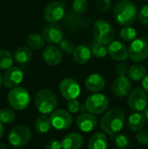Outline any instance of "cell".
<instances>
[{
	"instance_id": "18",
	"label": "cell",
	"mask_w": 148,
	"mask_h": 149,
	"mask_svg": "<svg viewBox=\"0 0 148 149\" xmlns=\"http://www.w3.org/2000/svg\"><path fill=\"white\" fill-rule=\"evenodd\" d=\"M107 49L108 54L115 60L125 61L129 57L128 49L123 43L120 41H113L111 44H109Z\"/></svg>"
},
{
	"instance_id": "13",
	"label": "cell",
	"mask_w": 148,
	"mask_h": 149,
	"mask_svg": "<svg viewBox=\"0 0 148 149\" xmlns=\"http://www.w3.org/2000/svg\"><path fill=\"white\" fill-rule=\"evenodd\" d=\"M42 36L47 44L53 45L60 44L65 39V35L62 29L55 24L46 25L42 31Z\"/></svg>"
},
{
	"instance_id": "19",
	"label": "cell",
	"mask_w": 148,
	"mask_h": 149,
	"mask_svg": "<svg viewBox=\"0 0 148 149\" xmlns=\"http://www.w3.org/2000/svg\"><path fill=\"white\" fill-rule=\"evenodd\" d=\"M105 86L106 80L104 77L98 73L90 74L85 80V86L91 93H99L105 88Z\"/></svg>"
},
{
	"instance_id": "12",
	"label": "cell",
	"mask_w": 148,
	"mask_h": 149,
	"mask_svg": "<svg viewBox=\"0 0 148 149\" xmlns=\"http://www.w3.org/2000/svg\"><path fill=\"white\" fill-rule=\"evenodd\" d=\"M59 92L62 97L67 100L77 99L81 92L79 84L73 79H64L59 84Z\"/></svg>"
},
{
	"instance_id": "24",
	"label": "cell",
	"mask_w": 148,
	"mask_h": 149,
	"mask_svg": "<svg viewBox=\"0 0 148 149\" xmlns=\"http://www.w3.org/2000/svg\"><path fill=\"white\" fill-rule=\"evenodd\" d=\"M51 127V122L49 117L45 114L39 115L34 122V129L38 134H46Z\"/></svg>"
},
{
	"instance_id": "7",
	"label": "cell",
	"mask_w": 148,
	"mask_h": 149,
	"mask_svg": "<svg viewBox=\"0 0 148 149\" xmlns=\"http://www.w3.org/2000/svg\"><path fill=\"white\" fill-rule=\"evenodd\" d=\"M31 138V131L25 126H17L13 127L9 134L8 141L15 148L24 147Z\"/></svg>"
},
{
	"instance_id": "36",
	"label": "cell",
	"mask_w": 148,
	"mask_h": 149,
	"mask_svg": "<svg viewBox=\"0 0 148 149\" xmlns=\"http://www.w3.org/2000/svg\"><path fill=\"white\" fill-rule=\"evenodd\" d=\"M139 18L143 24L148 25V4L144 5L140 9L139 12Z\"/></svg>"
},
{
	"instance_id": "22",
	"label": "cell",
	"mask_w": 148,
	"mask_h": 149,
	"mask_svg": "<svg viewBox=\"0 0 148 149\" xmlns=\"http://www.w3.org/2000/svg\"><path fill=\"white\" fill-rule=\"evenodd\" d=\"M145 122H146V119L144 115L135 113L129 116L127 120V126L131 132L137 133L143 129L145 126Z\"/></svg>"
},
{
	"instance_id": "23",
	"label": "cell",
	"mask_w": 148,
	"mask_h": 149,
	"mask_svg": "<svg viewBox=\"0 0 148 149\" xmlns=\"http://www.w3.org/2000/svg\"><path fill=\"white\" fill-rule=\"evenodd\" d=\"M108 139L103 133L94 134L88 141V149H107Z\"/></svg>"
},
{
	"instance_id": "38",
	"label": "cell",
	"mask_w": 148,
	"mask_h": 149,
	"mask_svg": "<svg viewBox=\"0 0 148 149\" xmlns=\"http://www.w3.org/2000/svg\"><path fill=\"white\" fill-rule=\"evenodd\" d=\"M45 149H62V143L56 139H51L46 142Z\"/></svg>"
},
{
	"instance_id": "40",
	"label": "cell",
	"mask_w": 148,
	"mask_h": 149,
	"mask_svg": "<svg viewBox=\"0 0 148 149\" xmlns=\"http://www.w3.org/2000/svg\"><path fill=\"white\" fill-rule=\"evenodd\" d=\"M99 9L101 10H108L111 6V2L110 0H99Z\"/></svg>"
},
{
	"instance_id": "21",
	"label": "cell",
	"mask_w": 148,
	"mask_h": 149,
	"mask_svg": "<svg viewBox=\"0 0 148 149\" xmlns=\"http://www.w3.org/2000/svg\"><path fill=\"white\" fill-rule=\"evenodd\" d=\"M73 59L79 65H85L86 64L91 57L92 52L88 46L85 45H79L74 49L73 52Z\"/></svg>"
},
{
	"instance_id": "2",
	"label": "cell",
	"mask_w": 148,
	"mask_h": 149,
	"mask_svg": "<svg viewBox=\"0 0 148 149\" xmlns=\"http://www.w3.org/2000/svg\"><path fill=\"white\" fill-rule=\"evenodd\" d=\"M113 17L119 24L130 26L133 24L137 19V6L131 0H120L113 8Z\"/></svg>"
},
{
	"instance_id": "17",
	"label": "cell",
	"mask_w": 148,
	"mask_h": 149,
	"mask_svg": "<svg viewBox=\"0 0 148 149\" xmlns=\"http://www.w3.org/2000/svg\"><path fill=\"white\" fill-rule=\"evenodd\" d=\"M42 57L46 64L55 66L59 65L62 61V52L57 46L51 45L44 49Z\"/></svg>"
},
{
	"instance_id": "10",
	"label": "cell",
	"mask_w": 148,
	"mask_h": 149,
	"mask_svg": "<svg viewBox=\"0 0 148 149\" xmlns=\"http://www.w3.org/2000/svg\"><path fill=\"white\" fill-rule=\"evenodd\" d=\"M51 126L57 130L68 129L72 124V117L69 111L64 109H56L50 117Z\"/></svg>"
},
{
	"instance_id": "6",
	"label": "cell",
	"mask_w": 148,
	"mask_h": 149,
	"mask_svg": "<svg viewBox=\"0 0 148 149\" xmlns=\"http://www.w3.org/2000/svg\"><path fill=\"white\" fill-rule=\"evenodd\" d=\"M86 111L92 114H101L106 113L109 107L108 98L99 93L89 96L85 103Z\"/></svg>"
},
{
	"instance_id": "34",
	"label": "cell",
	"mask_w": 148,
	"mask_h": 149,
	"mask_svg": "<svg viewBox=\"0 0 148 149\" xmlns=\"http://www.w3.org/2000/svg\"><path fill=\"white\" fill-rule=\"evenodd\" d=\"M59 46H60L61 52L63 53H65V55H69V54L73 53L74 49H75L74 44L71 40H68V39H64L59 44Z\"/></svg>"
},
{
	"instance_id": "27",
	"label": "cell",
	"mask_w": 148,
	"mask_h": 149,
	"mask_svg": "<svg viewBox=\"0 0 148 149\" xmlns=\"http://www.w3.org/2000/svg\"><path fill=\"white\" fill-rule=\"evenodd\" d=\"M92 52V54L95 57V58H105L106 56V54L108 53V49L106 48V45H103L98 41L92 40L89 43V46H88Z\"/></svg>"
},
{
	"instance_id": "20",
	"label": "cell",
	"mask_w": 148,
	"mask_h": 149,
	"mask_svg": "<svg viewBox=\"0 0 148 149\" xmlns=\"http://www.w3.org/2000/svg\"><path fill=\"white\" fill-rule=\"evenodd\" d=\"M62 149H80L84 144V138L80 134L70 133L61 141Z\"/></svg>"
},
{
	"instance_id": "8",
	"label": "cell",
	"mask_w": 148,
	"mask_h": 149,
	"mask_svg": "<svg viewBox=\"0 0 148 149\" xmlns=\"http://www.w3.org/2000/svg\"><path fill=\"white\" fill-rule=\"evenodd\" d=\"M65 12V3L60 1H54L46 5L44 10V17L50 24L60 21Z\"/></svg>"
},
{
	"instance_id": "39",
	"label": "cell",
	"mask_w": 148,
	"mask_h": 149,
	"mask_svg": "<svg viewBox=\"0 0 148 149\" xmlns=\"http://www.w3.org/2000/svg\"><path fill=\"white\" fill-rule=\"evenodd\" d=\"M127 65L125 63H120L116 66V72L119 76H126V74L128 72Z\"/></svg>"
},
{
	"instance_id": "15",
	"label": "cell",
	"mask_w": 148,
	"mask_h": 149,
	"mask_svg": "<svg viewBox=\"0 0 148 149\" xmlns=\"http://www.w3.org/2000/svg\"><path fill=\"white\" fill-rule=\"evenodd\" d=\"M24 79L23 72L16 66H11L6 70L3 75V85L8 89L17 87Z\"/></svg>"
},
{
	"instance_id": "14",
	"label": "cell",
	"mask_w": 148,
	"mask_h": 149,
	"mask_svg": "<svg viewBox=\"0 0 148 149\" xmlns=\"http://www.w3.org/2000/svg\"><path fill=\"white\" fill-rule=\"evenodd\" d=\"M112 91L116 97L123 98L132 92V81L126 76H119L113 83Z\"/></svg>"
},
{
	"instance_id": "16",
	"label": "cell",
	"mask_w": 148,
	"mask_h": 149,
	"mask_svg": "<svg viewBox=\"0 0 148 149\" xmlns=\"http://www.w3.org/2000/svg\"><path fill=\"white\" fill-rule=\"evenodd\" d=\"M77 127L84 133H90L97 127L98 120L91 113H83L78 116L76 120Z\"/></svg>"
},
{
	"instance_id": "11",
	"label": "cell",
	"mask_w": 148,
	"mask_h": 149,
	"mask_svg": "<svg viewBox=\"0 0 148 149\" xmlns=\"http://www.w3.org/2000/svg\"><path fill=\"white\" fill-rule=\"evenodd\" d=\"M148 99L144 89L136 88L133 90L128 96V106L135 112L144 111L147 107Z\"/></svg>"
},
{
	"instance_id": "44",
	"label": "cell",
	"mask_w": 148,
	"mask_h": 149,
	"mask_svg": "<svg viewBox=\"0 0 148 149\" xmlns=\"http://www.w3.org/2000/svg\"><path fill=\"white\" fill-rule=\"evenodd\" d=\"M3 84V77L0 74V86Z\"/></svg>"
},
{
	"instance_id": "41",
	"label": "cell",
	"mask_w": 148,
	"mask_h": 149,
	"mask_svg": "<svg viewBox=\"0 0 148 149\" xmlns=\"http://www.w3.org/2000/svg\"><path fill=\"white\" fill-rule=\"evenodd\" d=\"M142 87L145 90V92L148 93V73L146 75V77L142 79Z\"/></svg>"
},
{
	"instance_id": "3",
	"label": "cell",
	"mask_w": 148,
	"mask_h": 149,
	"mask_svg": "<svg viewBox=\"0 0 148 149\" xmlns=\"http://www.w3.org/2000/svg\"><path fill=\"white\" fill-rule=\"evenodd\" d=\"M34 102L37 109L42 114H48L54 112L58 105V98L53 92L48 89L38 91L34 98Z\"/></svg>"
},
{
	"instance_id": "29",
	"label": "cell",
	"mask_w": 148,
	"mask_h": 149,
	"mask_svg": "<svg viewBox=\"0 0 148 149\" xmlns=\"http://www.w3.org/2000/svg\"><path fill=\"white\" fill-rule=\"evenodd\" d=\"M14 56L10 52L0 49V70H8L13 64Z\"/></svg>"
},
{
	"instance_id": "37",
	"label": "cell",
	"mask_w": 148,
	"mask_h": 149,
	"mask_svg": "<svg viewBox=\"0 0 148 149\" xmlns=\"http://www.w3.org/2000/svg\"><path fill=\"white\" fill-rule=\"evenodd\" d=\"M137 141L141 145H148V130H141L138 132Z\"/></svg>"
},
{
	"instance_id": "32",
	"label": "cell",
	"mask_w": 148,
	"mask_h": 149,
	"mask_svg": "<svg viewBox=\"0 0 148 149\" xmlns=\"http://www.w3.org/2000/svg\"><path fill=\"white\" fill-rule=\"evenodd\" d=\"M88 9V2L86 0H74L72 3L73 12L77 15L85 13Z\"/></svg>"
},
{
	"instance_id": "31",
	"label": "cell",
	"mask_w": 148,
	"mask_h": 149,
	"mask_svg": "<svg viewBox=\"0 0 148 149\" xmlns=\"http://www.w3.org/2000/svg\"><path fill=\"white\" fill-rule=\"evenodd\" d=\"M15 113L10 108H3L0 110V122L3 124H10L15 120Z\"/></svg>"
},
{
	"instance_id": "33",
	"label": "cell",
	"mask_w": 148,
	"mask_h": 149,
	"mask_svg": "<svg viewBox=\"0 0 148 149\" xmlns=\"http://www.w3.org/2000/svg\"><path fill=\"white\" fill-rule=\"evenodd\" d=\"M115 145L118 149H127L130 146V141L126 135L119 134L115 138Z\"/></svg>"
},
{
	"instance_id": "25",
	"label": "cell",
	"mask_w": 148,
	"mask_h": 149,
	"mask_svg": "<svg viewBox=\"0 0 148 149\" xmlns=\"http://www.w3.org/2000/svg\"><path fill=\"white\" fill-rule=\"evenodd\" d=\"M32 52L30 47L22 46L17 49L14 54V58L17 63L20 64H26L29 63L32 58Z\"/></svg>"
},
{
	"instance_id": "43",
	"label": "cell",
	"mask_w": 148,
	"mask_h": 149,
	"mask_svg": "<svg viewBox=\"0 0 148 149\" xmlns=\"http://www.w3.org/2000/svg\"><path fill=\"white\" fill-rule=\"evenodd\" d=\"M144 117H145L146 120H148V108H146V109L144 110Z\"/></svg>"
},
{
	"instance_id": "4",
	"label": "cell",
	"mask_w": 148,
	"mask_h": 149,
	"mask_svg": "<svg viewBox=\"0 0 148 149\" xmlns=\"http://www.w3.org/2000/svg\"><path fill=\"white\" fill-rule=\"evenodd\" d=\"M94 39L103 45L111 44L115 38V31L113 25L105 19L98 20L92 26Z\"/></svg>"
},
{
	"instance_id": "9",
	"label": "cell",
	"mask_w": 148,
	"mask_h": 149,
	"mask_svg": "<svg viewBox=\"0 0 148 149\" xmlns=\"http://www.w3.org/2000/svg\"><path fill=\"white\" fill-rule=\"evenodd\" d=\"M129 58L134 62L144 61L148 56V44L142 38L134 39L128 47Z\"/></svg>"
},
{
	"instance_id": "5",
	"label": "cell",
	"mask_w": 148,
	"mask_h": 149,
	"mask_svg": "<svg viewBox=\"0 0 148 149\" xmlns=\"http://www.w3.org/2000/svg\"><path fill=\"white\" fill-rule=\"evenodd\" d=\"M8 103L15 110L22 111L27 108L31 102V96L29 92L24 88L17 86L10 89L8 93Z\"/></svg>"
},
{
	"instance_id": "26",
	"label": "cell",
	"mask_w": 148,
	"mask_h": 149,
	"mask_svg": "<svg viewBox=\"0 0 148 149\" xmlns=\"http://www.w3.org/2000/svg\"><path fill=\"white\" fill-rule=\"evenodd\" d=\"M128 78L133 81L143 79L147 75V68L142 65H133L128 70Z\"/></svg>"
},
{
	"instance_id": "35",
	"label": "cell",
	"mask_w": 148,
	"mask_h": 149,
	"mask_svg": "<svg viewBox=\"0 0 148 149\" xmlns=\"http://www.w3.org/2000/svg\"><path fill=\"white\" fill-rule=\"evenodd\" d=\"M80 103L77 99H73V100H68L67 103V108L68 111L71 113H77L79 110H80Z\"/></svg>"
},
{
	"instance_id": "30",
	"label": "cell",
	"mask_w": 148,
	"mask_h": 149,
	"mask_svg": "<svg viewBox=\"0 0 148 149\" xmlns=\"http://www.w3.org/2000/svg\"><path fill=\"white\" fill-rule=\"evenodd\" d=\"M120 37L122 40L126 42L133 41L137 37V31L131 26H124L120 31Z\"/></svg>"
},
{
	"instance_id": "42",
	"label": "cell",
	"mask_w": 148,
	"mask_h": 149,
	"mask_svg": "<svg viewBox=\"0 0 148 149\" xmlns=\"http://www.w3.org/2000/svg\"><path fill=\"white\" fill-rule=\"evenodd\" d=\"M3 123L0 122V139L3 137Z\"/></svg>"
},
{
	"instance_id": "1",
	"label": "cell",
	"mask_w": 148,
	"mask_h": 149,
	"mask_svg": "<svg viewBox=\"0 0 148 149\" xmlns=\"http://www.w3.org/2000/svg\"><path fill=\"white\" fill-rule=\"evenodd\" d=\"M125 113L120 108H113L106 112L100 120V127L104 133L112 138L116 136L123 128Z\"/></svg>"
},
{
	"instance_id": "28",
	"label": "cell",
	"mask_w": 148,
	"mask_h": 149,
	"mask_svg": "<svg viewBox=\"0 0 148 149\" xmlns=\"http://www.w3.org/2000/svg\"><path fill=\"white\" fill-rule=\"evenodd\" d=\"M26 43L31 49L33 50H40L44 46V39L42 35L38 33H31L26 38Z\"/></svg>"
}]
</instances>
